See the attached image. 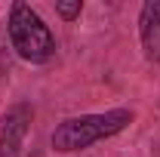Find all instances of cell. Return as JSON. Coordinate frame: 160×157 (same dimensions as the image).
Wrapping results in <instances>:
<instances>
[{"mask_svg":"<svg viewBox=\"0 0 160 157\" xmlns=\"http://www.w3.org/2000/svg\"><path fill=\"white\" fill-rule=\"evenodd\" d=\"M31 120H34V108L28 102H19V105L3 111V117H0V157H22Z\"/></svg>","mask_w":160,"mask_h":157,"instance_id":"cell-3","label":"cell"},{"mask_svg":"<svg viewBox=\"0 0 160 157\" xmlns=\"http://www.w3.org/2000/svg\"><path fill=\"white\" fill-rule=\"evenodd\" d=\"M6 34L22 62L31 65H46L56 56V37L49 31V25L40 19L28 3H12L9 6V19H6Z\"/></svg>","mask_w":160,"mask_h":157,"instance_id":"cell-2","label":"cell"},{"mask_svg":"<svg viewBox=\"0 0 160 157\" xmlns=\"http://www.w3.org/2000/svg\"><path fill=\"white\" fill-rule=\"evenodd\" d=\"M132 111L129 108H111V111H102V114H80V117H68L62 120L59 126L52 129L49 136V145L52 151L59 154H74V151H83L96 142H105V139L123 133L129 123H132Z\"/></svg>","mask_w":160,"mask_h":157,"instance_id":"cell-1","label":"cell"},{"mask_svg":"<svg viewBox=\"0 0 160 157\" xmlns=\"http://www.w3.org/2000/svg\"><path fill=\"white\" fill-rule=\"evenodd\" d=\"M139 40L148 62H160V0H148L139 13Z\"/></svg>","mask_w":160,"mask_h":157,"instance_id":"cell-4","label":"cell"},{"mask_svg":"<svg viewBox=\"0 0 160 157\" xmlns=\"http://www.w3.org/2000/svg\"><path fill=\"white\" fill-rule=\"evenodd\" d=\"M56 13H59L65 22H74V19H80V13H83V3H80V0H56Z\"/></svg>","mask_w":160,"mask_h":157,"instance_id":"cell-5","label":"cell"}]
</instances>
